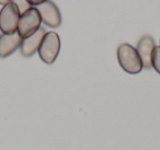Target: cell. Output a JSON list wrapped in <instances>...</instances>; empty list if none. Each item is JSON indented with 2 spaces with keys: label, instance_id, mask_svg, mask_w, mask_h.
I'll list each match as a JSON object with an SVG mask.
<instances>
[{
  "label": "cell",
  "instance_id": "1",
  "mask_svg": "<svg viewBox=\"0 0 160 150\" xmlns=\"http://www.w3.org/2000/svg\"><path fill=\"white\" fill-rule=\"evenodd\" d=\"M118 60L123 70L131 75H136L144 68L136 48L127 43H123L118 47Z\"/></svg>",
  "mask_w": 160,
  "mask_h": 150
},
{
  "label": "cell",
  "instance_id": "2",
  "mask_svg": "<svg viewBox=\"0 0 160 150\" xmlns=\"http://www.w3.org/2000/svg\"><path fill=\"white\" fill-rule=\"evenodd\" d=\"M60 51V38L56 32H46L41 46L38 48V56L47 65L53 64Z\"/></svg>",
  "mask_w": 160,
  "mask_h": 150
},
{
  "label": "cell",
  "instance_id": "3",
  "mask_svg": "<svg viewBox=\"0 0 160 150\" xmlns=\"http://www.w3.org/2000/svg\"><path fill=\"white\" fill-rule=\"evenodd\" d=\"M41 23H42V20H41L38 11L35 7H31L20 16L17 32L22 38H29L40 29Z\"/></svg>",
  "mask_w": 160,
  "mask_h": 150
},
{
  "label": "cell",
  "instance_id": "4",
  "mask_svg": "<svg viewBox=\"0 0 160 150\" xmlns=\"http://www.w3.org/2000/svg\"><path fill=\"white\" fill-rule=\"evenodd\" d=\"M20 16L18 8L11 1L3 6L0 11V31L2 32V34L16 33Z\"/></svg>",
  "mask_w": 160,
  "mask_h": 150
},
{
  "label": "cell",
  "instance_id": "5",
  "mask_svg": "<svg viewBox=\"0 0 160 150\" xmlns=\"http://www.w3.org/2000/svg\"><path fill=\"white\" fill-rule=\"evenodd\" d=\"M36 10L38 11L41 17V20L45 25L49 28H58L62 23V16L57 6L53 1H45L41 5L36 6Z\"/></svg>",
  "mask_w": 160,
  "mask_h": 150
},
{
  "label": "cell",
  "instance_id": "6",
  "mask_svg": "<svg viewBox=\"0 0 160 150\" xmlns=\"http://www.w3.org/2000/svg\"><path fill=\"white\" fill-rule=\"evenodd\" d=\"M46 34L44 28H40L35 33L30 35L29 38H22V42L20 45V52L24 57H31L36 52H38V48L41 46V43L43 41V38Z\"/></svg>",
  "mask_w": 160,
  "mask_h": 150
},
{
  "label": "cell",
  "instance_id": "7",
  "mask_svg": "<svg viewBox=\"0 0 160 150\" xmlns=\"http://www.w3.org/2000/svg\"><path fill=\"white\" fill-rule=\"evenodd\" d=\"M156 47L155 41L151 36L145 35L138 41L136 51L142 59L144 68L149 69L151 68V59H152V53Z\"/></svg>",
  "mask_w": 160,
  "mask_h": 150
},
{
  "label": "cell",
  "instance_id": "8",
  "mask_svg": "<svg viewBox=\"0 0 160 150\" xmlns=\"http://www.w3.org/2000/svg\"><path fill=\"white\" fill-rule=\"evenodd\" d=\"M22 38L18 32L13 34H1L0 35V57L6 58L13 54L18 48H20Z\"/></svg>",
  "mask_w": 160,
  "mask_h": 150
},
{
  "label": "cell",
  "instance_id": "9",
  "mask_svg": "<svg viewBox=\"0 0 160 150\" xmlns=\"http://www.w3.org/2000/svg\"><path fill=\"white\" fill-rule=\"evenodd\" d=\"M151 67L160 75V45L156 46L152 53V59H151Z\"/></svg>",
  "mask_w": 160,
  "mask_h": 150
},
{
  "label": "cell",
  "instance_id": "10",
  "mask_svg": "<svg viewBox=\"0 0 160 150\" xmlns=\"http://www.w3.org/2000/svg\"><path fill=\"white\" fill-rule=\"evenodd\" d=\"M11 2L13 3V5L16 6L17 8H18L20 14L24 13L27 10H29L30 8L32 7V6L30 5L29 2H28L27 0H11Z\"/></svg>",
  "mask_w": 160,
  "mask_h": 150
},
{
  "label": "cell",
  "instance_id": "11",
  "mask_svg": "<svg viewBox=\"0 0 160 150\" xmlns=\"http://www.w3.org/2000/svg\"><path fill=\"white\" fill-rule=\"evenodd\" d=\"M27 1L31 6H33V7H36V6H38V5H41V3L47 1V0H27Z\"/></svg>",
  "mask_w": 160,
  "mask_h": 150
},
{
  "label": "cell",
  "instance_id": "12",
  "mask_svg": "<svg viewBox=\"0 0 160 150\" xmlns=\"http://www.w3.org/2000/svg\"><path fill=\"white\" fill-rule=\"evenodd\" d=\"M11 0H0V5H2V6H5V5H7V3H9Z\"/></svg>",
  "mask_w": 160,
  "mask_h": 150
}]
</instances>
